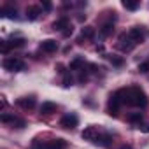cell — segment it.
<instances>
[{"label":"cell","instance_id":"cell-1","mask_svg":"<svg viewBox=\"0 0 149 149\" xmlns=\"http://www.w3.org/2000/svg\"><path fill=\"white\" fill-rule=\"evenodd\" d=\"M126 104L133 107H146L147 105V95L140 86H130L126 88Z\"/></svg>","mask_w":149,"mask_h":149},{"label":"cell","instance_id":"cell-2","mask_svg":"<svg viewBox=\"0 0 149 149\" xmlns=\"http://www.w3.org/2000/svg\"><path fill=\"white\" fill-rule=\"evenodd\" d=\"M2 67L9 72H19V70H25V61L18 56H7L2 61Z\"/></svg>","mask_w":149,"mask_h":149},{"label":"cell","instance_id":"cell-3","mask_svg":"<svg viewBox=\"0 0 149 149\" xmlns=\"http://www.w3.org/2000/svg\"><path fill=\"white\" fill-rule=\"evenodd\" d=\"M116 47H118V49H121L123 53H130V51L135 47V42L130 39V35H128V33H121V35H119V39H118Z\"/></svg>","mask_w":149,"mask_h":149},{"label":"cell","instance_id":"cell-4","mask_svg":"<svg viewBox=\"0 0 149 149\" xmlns=\"http://www.w3.org/2000/svg\"><path fill=\"white\" fill-rule=\"evenodd\" d=\"M77 123H79V118L74 114V112L65 114V116L60 119V126H63V128H67V130H74V128L77 126Z\"/></svg>","mask_w":149,"mask_h":149},{"label":"cell","instance_id":"cell-5","mask_svg":"<svg viewBox=\"0 0 149 149\" xmlns=\"http://www.w3.org/2000/svg\"><path fill=\"white\" fill-rule=\"evenodd\" d=\"M83 139L84 140H91V142H95L97 139H98V135H100V132H98V128L97 126H88V128H84L83 130Z\"/></svg>","mask_w":149,"mask_h":149},{"label":"cell","instance_id":"cell-6","mask_svg":"<svg viewBox=\"0 0 149 149\" xmlns=\"http://www.w3.org/2000/svg\"><path fill=\"white\" fill-rule=\"evenodd\" d=\"M128 35H130V39L135 42V44H140V42H144V30L140 28V26H133L130 32H128Z\"/></svg>","mask_w":149,"mask_h":149},{"label":"cell","instance_id":"cell-7","mask_svg":"<svg viewBox=\"0 0 149 149\" xmlns=\"http://www.w3.org/2000/svg\"><path fill=\"white\" fill-rule=\"evenodd\" d=\"M40 49H42L44 53H54V51L58 49V42L53 40V39H46V40L40 42Z\"/></svg>","mask_w":149,"mask_h":149},{"label":"cell","instance_id":"cell-8","mask_svg":"<svg viewBox=\"0 0 149 149\" xmlns=\"http://www.w3.org/2000/svg\"><path fill=\"white\" fill-rule=\"evenodd\" d=\"M16 104H18V107L28 111V109H33L35 107V98L33 97H23V98H18Z\"/></svg>","mask_w":149,"mask_h":149},{"label":"cell","instance_id":"cell-9","mask_svg":"<svg viewBox=\"0 0 149 149\" xmlns=\"http://www.w3.org/2000/svg\"><path fill=\"white\" fill-rule=\"evenodd\" d=\"M46 149H67V142L63 139H54L46 144Z\"/></svg>","mask_w":149,"mask_h":149},{"label":"cell","instance_id":"cell-10","mask_svg":"<svg viewBox=\"0 0 149 149\" xmlns=\"http://www.w3.org/2000/svg\"><path fill=\"white\" fill-rule=\"evenodd\" d=\"M84 65H86L84 58L83 56H77V58H74L70 61V70H84Z\"/></svg>","mask_w":149,"mask_h":149},{"label":"cell","instance_id":"cell-11","mask_svg":"<svg viewBox=\"0 0 149 149\" xmlns=\"http://www.w3.org/2000/svg\"><path fill=\"white\" fill-rule=\"evenodd\" d=\"M93 35H95V28H93V26H84L77 42H79V44H83V40H86V39H93Z\"/></svg>","mask_w":149,"mask_h":149},{"label":"cell","instance_id":"cell-12","mask_svg":"<svg viewBox=\"0 0 149 149\" xmlns=\"http://www.w3.org/2000/svg\"><path fill=\"white\" fill-rule=\"evenodd\" d=\"M56 109H58V105L53 104V102H44L40 105V112L42 114H53V112H56Z\"/></svg>","mask_w":149,"mask_h":149},{"label":"cell","instance_id":"cell-13","mask_svg":"<svg viewBox=\"0 0 149 149\" xmlns=\"http://www.w3.org/2000/svg\"><path fill=\"white\" fill-rule=\"evenodd\" d=\"M68 26H70L68 18H60V19H56V21L53 23V28H54V30H63V28L67 30Z\"/></svg>","mask_w":149,"mask_h":149},{"label":"cell","instance_id":"cell-14","mask_svg":"<svg viewBox=\"0 0 149 149\" xmlns=\"http://www.w3.org/2000/svg\"><path fill=\"white\" fill-rule=\"evenodd\" d=\"M39 14H40V9L35 7V6H30V7L26 9V18H28V19H37Z\"/></svg>","mask_w":149,"mask_h":149},{"label":"cell","instance_id":"cell-15","mask_svg":"<svg viewBox=\"0 0 149 149\" xmlns=\"http://www.w3.org/2000/svg\"><path fill=\"white\" fill-rule=\"evenodd\" d=\"M112 32H114V25H112V23H105V25L102 26V30H100V37L105 39V37H109Z\"/></svg>","mask_w":149,"mask_h":149},{"label":"cell","instance_id":"cell-16","mask_svg":"<svg viewBox=\"0 0 149 149\" xmlns=\"http://www.w3.org/2000/svg\"><path fill=\"white\" fill-rule=\"evenodd\" d=\"M95 144H98V146H104V147H107V146H111V137H109L107 133H100V135H98V139L95 140Z\"/></svg>","mask_w":149,"mask_h":149},{"label":"cell","instance_id":"cell-17","mask_svg":"<svg viewBox=\"0 0 149 149\" xmlns=\"http://www.w3.org/2000/svg\"><path fill=\"white\" fill-rule=\"evenodd\" d=\"M123 7L128 11H137L139 9V2L137 0H123Z\"/></svg>","mask_w":149,"mask_h":149},{"label":"cell","instance_id":"cell-18","mask_svg":"<svg viewBox=\"0 0 149 149\" xmlns=\"http://www.w3.org/2000/svg\"><path fill=\"white\" fill-rule=\"evenodd\" d=\"M0 14L6 16V18H13V19H16V18H18V16H16V9H13V7H2Z\"/></svg>","mask_w":149,"mask_h":149},{"label":"cell","instance_id":"cell-19","mask_svg":"<svg viewBox=\"0 0 149 149\" xmlns=\"http://www.w3.org/2000/svg\"><path fill=\"white\" fill-rule=\"evenodd\" d=\"M128 121H130V123H135V125L140 126V123H142V114H140V112H133V114L128 116Z\"/></svg>","mask_w":149,"mask_h":149},{"label":"cell","instance_id":"cell-20","mask_svg":"<svg viewBox=\"0 0 149 149\" xmlns=\"http://www.w3.org/2000/svg\"><path fill=\"white\" fill-rule=\"evenodd\" d=\"M9 46H11V47H21V46H25V39H23V37L13 39V40L9 42Z\"/></svg>","mask_w":149,"mask_h":149},{"label":"cell","instance_id":"cell-21","mask_svg":"<svg viewBox=\"0 0 149 149\" xmlns=\"http://www.w3.org/2000/svg\"><path fill=\"white\" fill-rule=\"evenodd\" d=\"M14 118H16L14 114H7V112H4L2 116H0V121H2V123H7V125H11Z\"/></svg>","mask_w":149,"mask_h":149},{"label":"cell","instance_id":"cell-22","mask_svg":"<svg viewBox=\"0 0 149 149\" xmlns=\"http://www.w3.org/2000/svg\"><path fill=\"white\" fill-rule=\"evenodd\" d=\"M109 60H111V63H112V65H116V67H121V65H123V58H119V56L111 54V56H109Z\"/></svg>","mask_w":149,"mask_h":149},{"label":"cell","instance_id":"cell-23","mask_svg":"<svg viewBox=\"0 0 149 149\" xmlns=\"http://www.w3.org/2000/svg\"><path fill=\"white\" fill-rule=\"evenodd\" d=\"M11 126H14V128H23V126H25V119H21V118H14L13 123H11Z\"/></svg>","mask_w":149,"mask_h":149},{"label":"cell","instance_id":"cell-24","mask_svg":"<svg viewBox=\"0 0 149 149\" xmlns=\"http://www.w3.org/2000/svg\"><path fill=\"white\" fill-rule=\"evenodd\" d=\"M9 49H11V46H9V42H7V40H2V42H0V51H2L4 54H7V53H9Z\"/></svg>","mask_w":149,"mask_h":149},{"label":"cell","instance_id":"cell-25","mask_svg":"<svg viewBox=\"0 0 149 149\" xmlns=\"http://www.w3.org/2000/svg\"><path fill=\"white\" fill-rule=\"evenodd\" d=\"M63 86H65V88H68V86H72V77L68 76V74H67V76L63 77Z\"/></svg>","mask_w":149,"mask_h":149},{"label":"cell","instance_id":"cell-26","mask_svg":"<svg viewBox=\"0 0 149 149\" xmlns=\"http://www.w3.org/2000/svg\"><path fill=\"white\" fill-rule=\"evenodd\" d=\"M149 70V61H144L139 65V72H147Z\"/></svg>","mask_w":149,"mask_h":149},{"label":"cell","instance_id":"cell-27","mask_svg":"<svg viewBox=\"0 0 149 149\" xmlns=\"http://www.w3.org/2000/svg\"><path fill=\"white\" fill-rule=\"evenodd\" d=\"M32 149H46V144H40V142L35 140V142L32 144Z\"/></svg>","mask_w":149,"mask_h":149},{"label":"cell","instance_id":"cell-28","mask_svg":"<svg viewBox=\"0 0 149 149\" xmlns=\"http://www.w3.org/2000/svg\"><path fill=\"white\" fill-rule=\"evenodd\" d=\"M88 79V72H84V70H81V74H79V81L81 83H84Z\"/></svg>","mask_w":149,"mask_h":149},{"label":"cell","instance_id":"cell-29","mask_svg":"<svg viewBox=\"0 0 149 149\" xmlns=\"http://www.w3.org/2000/svg\"><path fill=\"white\" fill-rule=\"evenodd\" d=\"M72 32H74V28H72V26H68L67 30H63V35H65V37H68V35H72Z\"/></svg>","mask_w":149,"mask_h":149},{"label":"cell","instance_id":"cell-30","mask_svg":"<svg viewBox=\"0 0 149 149\" xmlns=\"http://www.w3.org/2000/svg\"><path fill=\"white\" fill-rule=\"evenodd\" d=\"M140 128V132H144V133H149V123L147 125H142V126H139Z\"/></svg>","mask_w":149,"mask_h":149},{"label":"cell","instance_id":"cell-31","mask_svg":"<svg viewBox=\"0 0 149 149\" xmlns=\"http://www.w3.org/2000/svg\"><path fill=\"white\" fill-rule=\"evenodd\" d=\"M0 105H2V107H6V105H7V100H6V97H0Z\"/></svg>","mask_w":149,"mask_h":149},{"label":"cell","instance_id":"cell-32","mask_svg":"<svg viewBox=\"0 0 149 149\" xmlns=\"http://www.w3.org/2000/svg\"><path fill=\"white\" fill-rule=\"evenodd\" d=\"M42 6H44V9H46V11H49V9H51V4H49V2H44Z\"/></svg>","mask_w":149,"mask_h":149},{"label":"cell","instance_id":"cell-33","mask_svg":"<svg viewBox=\"0 0 149 149\" xmlns=\"http://www.w3.org/2000/svg\"><path fill=\"white\" fill-rule=\"evenodd\" d=\"M56 68H58V72H65V70H63V68H65V67H63V65H61V63H58V65H56Z\"/></svg>","mask_w":149,"mask_h":149},{"label":"cell","instance_id":"cell-34","mask_svg":"<svg viewBox=\"0 0 149 149\" xmlns=\"http://www.w3.org/2000/svg\"><path fill=\"white\" fill-rule=\"evenodd\" d=\"M97 51L98 53H104V46H97Z\"/></svg>","mask_w":149,"mask_h":149},{"label":"cell","instance_id":"cell-35","mask_svg":"<svg viewBox=\"0 0 149 149\" xmlns=\"http://www.w3.org/2000/svg\"><path fill=\"white\" fill-rule=\"evenodd\" d=\"M119 149H132V146H121Z\"/></svg>","mask_w":149,"mask_h":149}]
</instances>
